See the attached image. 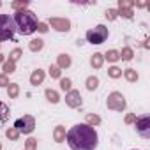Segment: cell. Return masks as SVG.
<instances>
[{
    "label": "cell",
    "instance_id": "obj_29",
    "mask_svg": "<svg viewBox=\"0 0 150 150\" xmlns=\"http://www.w3.org/2000/svg\"><path fill=\"white\" fill-rule=\"evenodd\" d=\"M0 6H2V4H0Z\"/></svg>",
    "mask_w": 150,
    "mask_h": 150
},
{
    "label": "cell",
    "instance_id": "obj_27",
    "mask_svg": "<svg viewBox=\"0 0 150 150\" xmlns=\"http://www.w3.org/2000/svg\"><path fill=\"white\" fill-rule=\"evenodd\" d=\"M0 85H2V87L6 85V78H2V76H0Z\"/></svg>",
    "mask_w": 150,
    "mask_h": 150
},
{
    "label": "cell",
    "instance_id": "obj_13",
    "mask_svg": "<svg viewBox=\"0 0 150 150\" xmlns=\"http://www.w3.org/2000/svg\"><path fill=\"white\" fill-rule=\"evenodd\" d=\"M46 97H48V101H51V103H58V96H57V92H53V90H46Z\"/></svg>",
    "mask_w": 150,
    "mask_h": 150
},
{
    "label": "cell",
    "instance_id": "obj_28",
    "mask_svg": "<svg viewBox=\"0 0 150 150\" xmlns=\"http://www.w3.org/2000/svg\"><path fill=\"white\" fill-rule=\"evenodd\" d=\"M0 60H2V55H0Z\"/></svg>",
    "mask_w": 150,
    "mask_h": 150
},
{
    "label": "cell",
    "instance_id": "obj_16",
    "mask_svg": "<svg viewBox=\"0 0 150 150\" xmlns=\"http://www.w3.org/2000/svg\"><path fill=\"white\" fill-rule=\"evenodd\" d=\"M106 58H108L110 62H115V60H118L120 57H118V53H117V51H110V53H106Z\"/></svg>",
    "mask_w": 150,
    "mask_h": 150
},
{
    "label": "cell",
    "instance_id": "obj_11",
    "mask_svg": "<svg viewBox=\"0 0 150 150\" xmlns=\"http://www.w3.org/2000/svg\"><path fill=\"white\" fill-rule=\"evenodd\" d=\"M97 83H99L97 78H88V80H87V88H88V90H96V88H97Z\"/></svg>",
    "mask_w": 150,
    "mask_h": 150
},
{
    "label": "cell",
    "instance_id": "obj_6",
    "mask_svg": "<svg viewBox=\"0 0 150 150\" xmlns=\"http://www.w3.org/2000/svg\"><path fill=\"white\" fill-rule=\"evenodd\" d=\"M136 132L145 139L150 138V117L148 115H143V117L136 118Z\"/></svg>",
    "mask_w": 150,
    "mask_h": 150
},
{
    "label": "cell",
    "instance_id": "obj_12",
    "mask_svg": "<svg viewBox=\"0 0 150 150\" xmlns=\"http://www.w3.org/2000/svg\"><path fill=\"white\" fill-rule=\"evenodd\" d=\"M90 62H92V65L99 67V65H101V62H103V55H101V53H96V55L92 57V60H90Z\"/></svg>",
    "mask_w": 150,
    "mask_h": 150
},
{
    "label": "cell",
    "instance_id": "obj_17",
    "mask_svg": "<svg viewBox=\"0 0 150 150\" xmlns=\"http://www.w3.org/2000/svg\"><path fill=\"white\" fill-rule=\"evenodd\" d=\"M60 87H62V90H69L71 88V80H62L60 81Z\"/></svg>",
    "mask_w": 150,
    "mask_h": 150
},
{
    "label": "cell",
    "instance_id": "obj_21",
    "mask_svg": "<svg viewBox=\"0 0 150 150\" xmlns=\"http://www.w3.org/2000/svg\"><path fill=\"white\" fill-rule=\"evenodd\" d=\"M110 74H111V76H118V74H120V69L113 67V69H110Z\"/></svg>",
    "mask_w": 150,
    "mask_h": 150
},
{
    "label": "cell",
    "instance_id": "obj_3",
    "mask_svg": "<svg viewBox=\"0 0 150 150\" xmlns=\"http://www.w3.org/2000/svg\"><path fill=\"white\" fill-rule=\"evenodd\" d=\"M16 32L18 30H16V25H14L13 16H9V14H0V41L14 39Z\"/></svg>",
    "mask_w": 150,
    "mask_h": 150
},
{
    "label": "cell",
    "instance_id": "obj_22",
    "mask_svg": "<svg viewBox=\"0 0 150 150\" xmlns=\"http://www.w3.org/2000/svg\"><path fill=\"white\" fill-rule=\"evenodd\" d=\"M127 78H129V80H136L138 76H134V72H132V69H127Z\"/></svg>",
    "mask_w": 150,
    "mask_h": 150
},
{
    "label": "cell",
    "instance_id": "obj_25",
    "mask_svg": "<svg viewBox=\"0 0 150 150\" xmlns=\"http://www.w3.org/2000/svg\"><path fill=\"white\" fill-rule=\"evenodd\" d=\"M16 92H18V88H16V85H13L11 87V96H16Z\"/></svg>",
    "mask_w": 150,
    "mask_h": 150
},
{
    "label": "cell",
    "instance_id": "obj_7",
    "mask_svg": "<svg viewBox=\"0 0 150 150\" xmlns=\"http://www.w3.org/2000/svg\"><path fill=\"white\" fill-rule=\"evenodd\" d=\"M67 103H69V106H78V104H81V96H80V92H69Z\"/></svg>",
    "mask_w": 150,
    "mask_h": 150
},
{
    "label": "cell",
    "instance_id": "obj_23",
    "mask_svg": "<svg viewBox=\"0 0 150 150\" xmlns=\"http://www.w3.org/2000/svg\"><path fill=\"white\" fill-rule=\"evenodd\" d=\"M122 58H124V60H131V58H132V57H131V51H129V50H125V51H124V57H122Z\"/></svg>",
    "mask_w": 150,
    "mask_h": 150
},
{
    "label": "cell",
    "instance_id": "obj_8",
    "mask_svg": "<svg viewBox=\"0 0 150 150\" xmlns=\"http://www.w3.org/2000/svg\"><path fill=\"white\" fill-rule=\"evenodd\" d=\"M51 25H55L57 30H60V32H67L69 30V21L67 20H51Z\"/></svg>",
    "mask_w": 150,
    "mask_h": 150
},
{
    "label": "cell",
    "instance_id": "obj_4",
    "mask_svg": "<svg viewBox=\"0 0 150 150\" xmlns=\"http://www.w3.org/2000/svg\"><path fill=\"white\" fill-rule=\"evenodd\" d=\"M108 35H110L108 28H106L104 25H97V27L90 28L85 37H87V41H88L90 44H103V42L108 39Z\"/></svg>",
    "mask_w": 150,
    "mask_h": 150
},
{
    "label": "cell",
    "instance_id": "obj_19",
    "mask_svg": "<svg viewBox=\"0 0 150 150\" xmlns=\"http://www.w3.org/2000/svg\"><path fill=\"white\" fill-rule=\"evenodd\" d=\"M50 72H51V76H53V78H58V74H60L58 67H51V69H50Z\"/></svg>",
    "mask_w": 150,
    "mask_h": 150
},
{
    "label": "cell",
    "instance_id": "obj_14",
    "mask_svg": "<svg viewBox=\"0 0 150 150\" xmlns=\"http://www.w3.org/2000/svg\"><path fill=\"white\" fill-rule=\"evenodd\" d=\"M60 65H62V67L71 65V58H69V55H60Z\"/></svg>",
    "mask_w": 150,
    "mask_h": 150
},
{
    "label": "cell",
    "instance_id": "obj_26",
    "mask_svg": "<svg viewBox=\"0 0 150 150\" xmlns=\"http://www.w3.org/2000/svg\"><path fill=\"white\" fill-rule=\"evenodd\" d=\"M18 55H20V51H18V50H16V51H14V53H13V60H16V58H18Z\"/></svg>",
    "mask_w": 150,
    "mask_h": 150
},
{
    "label": "cell",
    "instance_id": "obj_10",
    "mask_svg": "<svg viewBox=\"0 0 150 150\" xmlns=\"http://www.w3.org/2000/svg\"><path fill=\"white\" fill-rule=\"evenodd\" d=\"M42 78H44V74H42V71H35L34 74H32V78H30V81H32V85H37V83H41L42 81Z\"/></svg>",
    "mask_w": 150,
    "mask_h": 150
},
{
    "label": "cell",
    "instance_id": "obj_20",
    "mask_svg": "<svg viewBox=\"0 0 150 150\" xmlns=\"http://www.w3.org/2000/svg\"><path fill=\"white\" fill-rule=\"evenodd\" d=\"M6 134H7V138H13V139H14V138L18 136V131H16V129H14V131H7Z\"/></svg>",
    "mask_w": 150,
    "mask_h": 150
},
{
    "label": "cell",
    "instance_id": "obj_24",
    "mask_svg": "<svg viewBox=\"0 0 150 150\" xmlns=\"http://www.w3.org/2000/svg\"><path fill=\"white\" fill-rule=\"evenodd\" d=\"M6 72H13V64H6Z\"/></svg>",
    "mask_w": 150,
    "mask_h": 150
},
{
    "label": "cell",
    "instance_id": "obj_18",
    "mask_svg": "<svg viewBox=\"0 0 150 150\" xmlns=\"http://www.w3.org/2000/svg\"><path fill=\"white\" fill-rule=\"evenodd\" d=\"M62 132H64V129L58 125V129H57V132H55V138H57V141H60V139H62Z\"/></svg>",
    "mask_w": 150,
    "mask_h": 150
},
{
    "label": "cell",
    "instance_id": "obj_1",
    "mask_svg": "<svg viewBox=\"0 0 150 150\" xmlns=\"http://www.w3.org/2000/svg\"><path fill=\"white\" fill-rule=\"evenodd\" d=\"M65 141L71 150H96L99 145V134L88 124H76L67 131Z\"/></svg>",
    "mask_w": 150,
    "mask_h": 150
},
{
    "label": "cell",
    "instance_id": "obj_15",
    "mask_svg": "<svg viewBox=\"0 0 150 150\" xmlns=\"http://www.w3.org/2000/svg\"><path fill=\"white\" fill-rule=\"evenodd\" d=\"M41 48H42V41H41V39H37V41H32V44H30V50H34V51H35V50H41Z\"/></svg>",
    "mask_w": 150,
    "mask_h": 150
},
{
    "label": "cell",
    "instance_id": "obj_9",
    "mask_svg": "<svg viewBox=\"0 0 150 150\" xmlns=\"http://www.w3.org/2000/svg\"><path fill=\"white\" fill-rule=\"evenodd\" d=\"M9 108L4 104V103H0V125H2V124H6V120L9 118Z\"/></svg>",
    "mask_w": 150,
    "mask_h": 150
},
{
    "label": "cell",
    "instance_id": "obj_2",
    "mask_svg": "<svg viewBox=\"0 0 150 150\" xmlns=\"http://www.w3.org/2000/svg\"><path fill=\"white\" fill-rule=\"evenodd\" d=\"M14 25H16V30L21 34V35H30L37 30L39 27V21H37V16L32 13V11H18L14 16Z\"/></svg>",
    "mask_w": 150,
    "mask_h": 150
},
{
    "label": "cell",
    "instance_id": "obj_5",
    "mask_svg": "<svg viewBox=\"0 0 150 150\" xmlns=\"http://www.w3.org/2000/svg\"><path fill=\"white\" fill-rule=\"evenodd\" d=\"M34 127H35V120H34V117H28V115H25L14 122V129L23 134H30L34 131Z\"/></svg>",
    "mask_w": 150,
    "mask_h": 150
}]
</instances>
